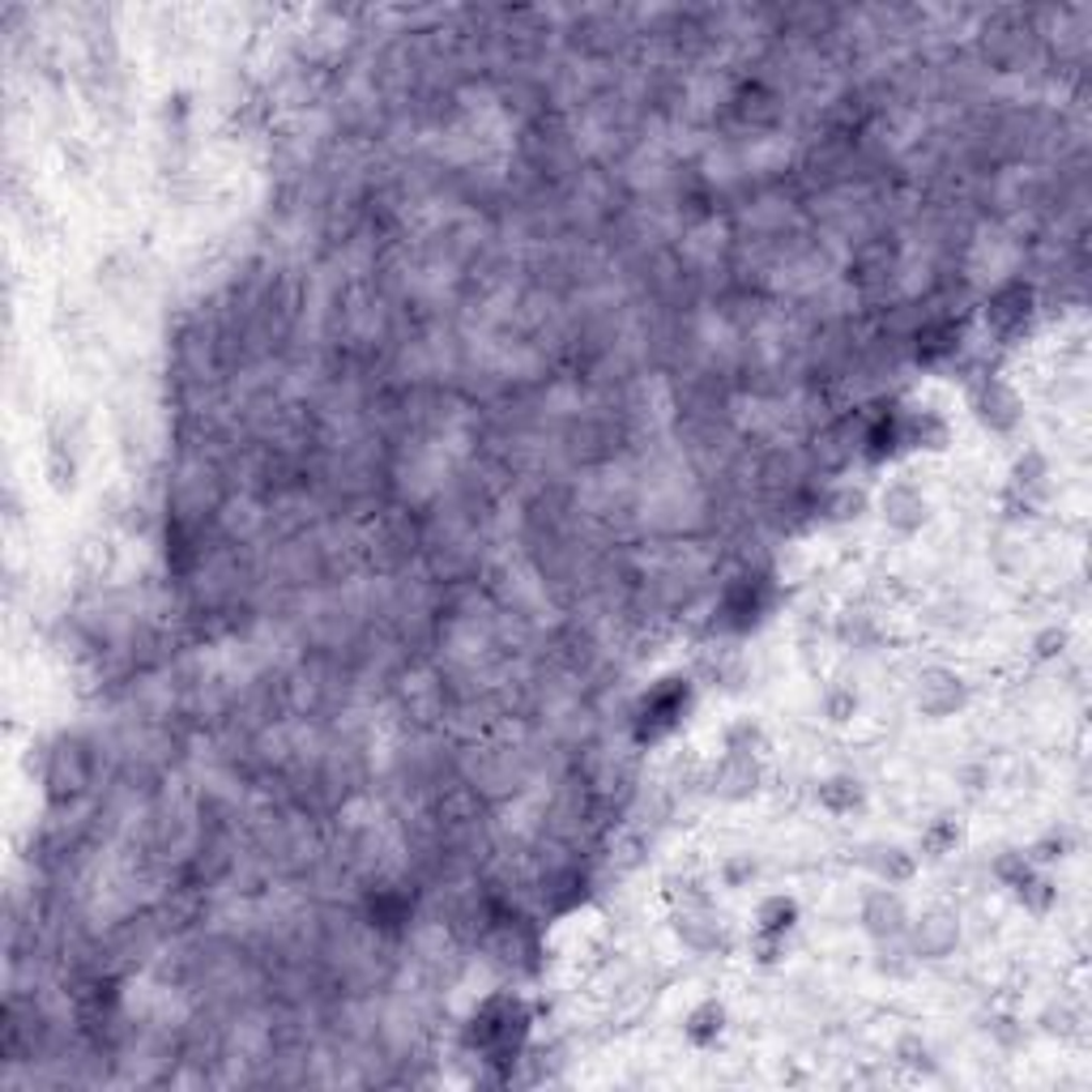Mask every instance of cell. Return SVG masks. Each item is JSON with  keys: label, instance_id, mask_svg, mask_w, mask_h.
I'll return each mask as SVG.
<instances>
[{"label": "cell", "instance_id": "cell-7", "mask_svg": "<svg viewBox=\"0 0 1092 1092\" xmlns=\"http://www.w3.org/2000/svg\"><path fill=\"white\" fill-rule=\"evenodd\" d=\"M956 943V922H948V918H922L918 926H913V956H943L948 948Z\"/></svg>", "mask_w": 1092, "mask_h": 1092}, {"label": "cell", "instance_id": "cell-14", "mask_svg": "<svg viewBox=\"0 0 1092 1092\" xmlns=\"http://www.w3.org/2000/svg\"><path fill=\"white\" fill-rule=\"evenodd\" d=\"M828 718L832 722H849L853 718V709H858V701H853V692H841V696H828Z\"/></svg>", "mask_w": 1092, "mask_h": 1092}, {"label": "cell", "instance_id": "cell-9", "mask_svg": "<svg viewBox=\"0 0 1092 1092\" xmlns=\"http://www.w3.org/2000/svg\"><path fill=\"white\" fill-rule=\"evenodd\" d=\"M986 317H990V325H995L999 334H1008V321H1025V317H1029V291H1025L1020 282L1003 287V291L995 295V308H986Z\"/></svg>", "mask_w": 1092, "mask_h": 1092}, {"label": "cell", "instance_id": "cell-1", "mask_svg": "<svg viewBox=\"0 0 1092 1092\" xmlns=\"http://www.w3.org/2000/svg\"><path fill=\"white\" fill-rule=\"evenodd\" d=\"M525 1012L517 999H491L482 1003V1012L474 1016V1029H470V1042L487 1055V1063H504L508 1055L521 1050V1037H525Z\"/></svg>", "mask_w": 1092, "mask_h": 1092}, {"label": "cell", "instance_id": "cell-3", "mask_svg": "<svg viewBox=\"0 0 1092 1092\" xmlns=\"http://www.w3.org/2000/svg\"><path fill=\"white\" fill-rule=\"evenodd\" d=\"M862 930H866L871 939H879V943H896V939L909 930V909H905V901L892 892V883H888V888H875V892L862 901Z\"/></svg>", "mask_w": 1092, "mask_h": 1092}, {"label": "cell", "instance_id": "cell-12", "mask_svg": "<svg viewBox=\"0 0 1092 1092\" xmlns=\"http://www.w3.org/2000/svg\"><path fill=\"white\" fill-rule=\"evenodd\" d=\"M858 798H862V789H858V781H853V776H832V781L819 789V802H824L832 815L853 811V806H858Z\"/></svg>", "mask_w": 1092, "mask_h": 1092}, {"label": "cell", "instance_id": "cell-13", "mask_svg": "<svg viewBox=\"0 0 1092 1092\" xmlns=\"http://www.w3.org/2000/svg\"><path fill=\"white\" fill-rule=\"evenodd\" d=\"M883 858H875V871L888 879V883H901V879H909L913 875V858L905 853V849H879Z\"/></svg>", "mask_w": 1092, "mask_h": 1092}, {"label": "cell", "instance_id": "cell-2", "mask_svg": "<svg viewBox=\"0 0 1092 1092\" xmlns=\"http://www.w3.org/2000/svg\"><path fill=\"white\" fill-rule=\"evenodd\" d=\"M90 772H94V764H90L86 742H81V738H60V742L51 747V755H47V768H43L47 798H51L56 806L77 802V798L86 794V785H90Z\"/></svg>", "mask_w": 1092, "mask_h": 1092}, {"label": "cell", "instance_id": "cell-6", "mask_svg": "<svg viewBox=\"0 0 1092 1092\" xmlns=\"http://www.w3.org/2000/svg\"><path fill=\"white\" fill-rule=\"evenodd\" d=\"M918 705H922V713H930V718H948L952 709H960V705H965V688H960V679H956V675H948V671H930V675L922 679Z\"/></svg>", "mask_w": 1092, "mask_h": 1092}, {"label": "cell", "instance_id": "cell-10", "mask_svg": "<svg viewBox=\"0 0 1092 1092\" xmlns=\"http://www.w3.org/2000/svg\"><path fill=\"white\" fill-rule=\"evenodd\" d=\"M755 922H759V935L785 939V930L798 922V905H794V901H785V896H772V901H764V905H759Z\"/></svg>", "mask_w": 1092, "mask_h": 1092}, {"label": "cell", "instance_id": "cell-5", "mask_svg": "<svg viewBox=\"0 0 1092 1092\" xmlns=\"http://www.w3.org/2000/svg\"><path fill=\"white\" fill-rule=\"evenodd\" d=\"M883 521H888L892 529H901V534H913V529L926 521V499H922V491L909 487V482L888 487V491H883Z\"/></svg>", "mask_w": 1092, "mask_h": 1092}, {"label": "cell", "instance_id": "cell-8", "mask_svg": "<svg viewBox=\"0 0 1092 1092\" xmlns=\"http://www.w3.org/2000/svg\"><path fill=\"white\" fill-rule=\"evenodd\" d=\"M978 414L990 422V427H1012L1016 422V397L999 384V380H986V388L978 393Z\"/></svg>", "mask_w": 1092, "mask_h": 1092}, {"label": "cell", "instance_id": "cell-4", "mask_svg": "<svg viewBox=\"0 0 1092 1092\" xmlns=\"http://www.w3.org/2000/svg\"><path fill=\"white\" fill-rule=\"evenodd\" d=\"M688 709V683L683 679H666L662 688H653L641 705V738H662L666 729H675V722Z\"/></svg>", "mask_w": 1092, "mask_h": 1092}, {"label": "cell", "instance_id": "cell-11", "mask_svg": "<svg viewBox=\"0 0 1092 1092\" xmlns=\"http://www.w3.org/2000/svg\"><path fill=\"white\" fill-rule=\"evenodd\" d=\"M722 1025H726V1012L718 1003H701L692 1016H688V1042L696 1046H713L722 1037Z\"/></svg>", "mask_w": 1092, "mask_h": 1092}]
</instances>
